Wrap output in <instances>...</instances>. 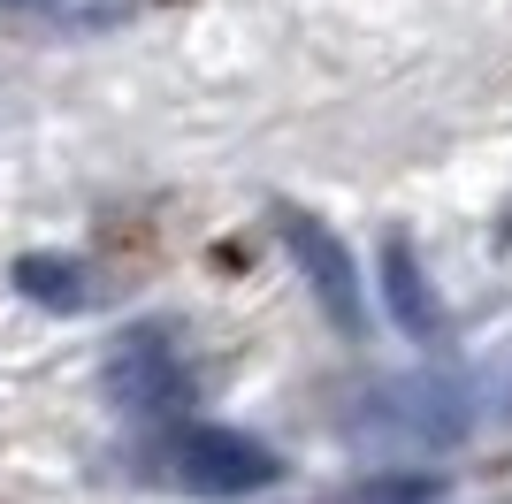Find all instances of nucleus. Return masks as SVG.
<instances>
[{"label":"nucleus","instance_id":"1","mask_svg":"<svg viewBox=\"0 0 512 504\" xmlns=\"http://www.w3.org/2000/svg\"><path fill=\"white\" fill-rule=\"evenodd\" d=\"M146 474L192 489V497H253L283 474V459L245 428H169V436H153Z\"/></svg>","mask_w":512,"mask_h":504},{"label":"nucleus","instance_id":"5","mask_svg":"<svg viewBox=\"0 0 512 504\" xmlns=\"http://www.w3.org/2000/svg\"><path fill=\"white\" fill-rule=\"evenodd\" d=\"M383 298H390V314L406 321L421 344H436V336H444V298H436V283H428V268H421V252H413L406 237H390V245H383Z\"/></svg>","mask_w":512,"mask_h":504},{"label":"nucleus","instance_id":"7","mask_svg":"<svg viewBox=\"0 0 512 504\" xmlns=\"http://www.w3.org/2000/svg\"><path fill=\"white\" fill-rule=\"evenodd\" d=\"M352 504H444V482H428V474H375V482L352 489Z\"/></svg>","mask_w":512,"mask_h":504},{"label":"nucleus","instance_id":"4","mask_svg":"<svg viewBox=\"0 0 512 504\" xmlns=\"http://www.w3.org/2000/svg\"><path fill=\"white\" fill-rule=\"evenodd\" d=\"M276 237H283V252L299 260L306 291L321 298V314L337 321L344 336H360L367 329V291H360V268H352V245H344L329 222H314L306 207H276Z\"/></svg>","mask_w":512,"mask_h":504},{"label":"nucleus","instance_id":"8","mask_svg":"<svg viewBox=\"0 0 512 504\" xmlns=\"http://www.w3.org/2000/svg\"><path fill=\"white\" fill-rule=\"evenodd\" d=\"M0 8H31V0H0Z\"/></svg>","mask_w":512,"mask_h":504},{"label":"nucleus","instance_id":"3","mask_svg":"<svg viewBox=\"0 0 512 504\" xmlns=\"http://www.w3.org/2000/svg\"><path fill=\"white\" fill-rule=\"evenodd\" d=\"M467 420H474V405L451 375H390V382H375L367 405H360V428L375 443H428V451L459 443Z\"/></svg>","mask_w":512,"mask_h":504},{"label":"nucleus","instance_id":"2","mask_svg":"<svg viewBox=\"0 0 512 504\" xmlns=\"http://www.w3.org/2000/svg\"><path fill=\"white\" fill-rule=\"evenodd\" d=\"M100 390L115 413H138V420H169L192 405V359L176 352V336L169 329H130L107 344L100 359Z\"/></svg>","mask_w":512,"mask_h":504},{"label":"nucleus","instance_id":"6","mask_svg":"<svg viewBox=\"0 0 512 504\" xmlns=\"http://www.w3.org/2000/svg\"><path fill=\"white\" fill-rule=\"evenodd\" d=\"M8 283H16L23 298H39V306H54V314H69V306H85V260H69V252H23L16 268H8Z\"/></svg>","mask_w":512,"mask_h":504}]
</instances>
